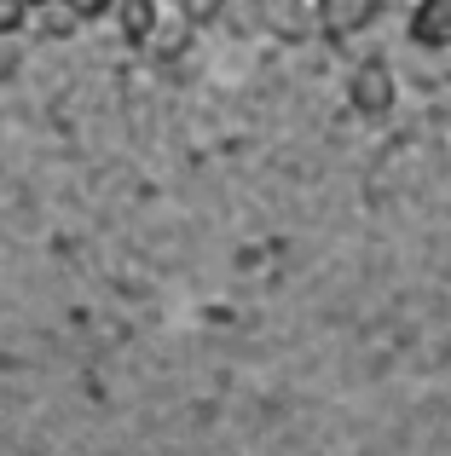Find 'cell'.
Instances as JSON below:
<instances>
[{"label":"cell","instance_id":"6da1fadb","mask_svg":"<svg viewBox=\"0 0 451 456\" xmlns=\"http://www.w3.org/2000/svg\"><path fill=\"white\" fill-rule=\"evenodd\" d=\"M376 12H382V0H318L313 6V23L324 41H353L359 29H371Z\"/></svg>","mask_w":451,"mask_h":456},{"label":"cell","instance_id":"7a4b0ae2","mask_svg":"<svg viewBox=\"0 0 451 456\" xmlns=\"http://www.w3.org/2000/svg\"><path fill=\"white\" fill-rule=\"evenodd\" d=\"M249 12L272 41H307L313 29V0H249Z\"/></svg>","mask_w":451,"mask_h":456},{"label":"cell","instance_id":"3957f363","mask_svg":"<svg viewBox=\"0 0 451 456\" xmlns=\"http://www.w3.org/2000/svg\"><path fill=\"white\" fill-rule=\"evenodd\" d=\"M348 99L359 116H388L394 110V76H388V64H359L348 81Z\"/></svg>","mask_w":451,"mask_h":456},{"label":"cell","instance_id":"277c9868","mask_svg":"<svg viewBox=\"0 0 451 456\" xmlns=\"http://www.w3.org/2000/svg\"><path fill=\"white\" fill-rule=\"evenodd\" d=\"M411 41L429 53H451V0H417L411 6Z\"/></svg>","mask_w":451,"mask_h":456},{"label":"cell","instance_id":"5b68a950","mask_svg":"<svg viewBox=\"0 0 451 456\" xmlns=\"http://www.w3.org/2000/svg\"><path fill=\"white\" fill-rule=\"evenodd\" d=\"M116 23H122V41L145 46L157 35V0H116Z\"/></svg>","mask_w":451,"mask_h":456},{"label":"cell","instance_id":"8992f818","mask_svg":"<svg viewBox=\"0 0 451 456\" xmlns=\"http://www.w3.org/2000/svg\"><path fill=\"white\" fill-rule=\"evenodd\" d=\"M29 23L46 35V41H70V35L81 29V18H76V6H70V0H41Z\"/></svg>","mask_w":451,"mask_h":456},{"label":"cell","instance_id":"52a82bcc","mask_svg":"<svg viewBox=\"0 0 451 456\" xmlns=\"http://www.w3.org/2000/svg\"><path fill=\"white\" fill-rule=\"evenodd\" d=\"M29 18H35V6H29V0H0V35L29 29Z\"/></svg>","mask_w":451,"mask_h":456},{"label":"cell","instance_id":"ba28073f","mask_svg":"<svg viewBox=\"0 0 451 456\" xmlns=\"http://www.w3.org/2000/svg\"><path fill=\"white\" fill-rule=\"evenodd\" d=\"M180 18H185V23H197V29H203V23L226 18V0H180Z\"/></svg>","mask_w":451,"mask_h":456},{"label":"cell","instance_id":"9c48e42d","mask_svg":"<svg viewBox=\"0 0 451 456\" xmlns=\"http://www.w3.org/2000/svg\"><path fill=\"white\" fill-rule=\"evenodd\" d=\"M70 6H76L81 23H99V18H111V12H116V0H70Z\"/></svg>","mask_w":451,"mask_h":456},{"label":"cell","instance_id":"30bf717a","mask_svg":"<svg viewBox=\"0 0 451 456\" xmlns=\"http://www.w3.org/2000/svg\"><path fill=\"white\" fill-rule=\"evenodd\" d=\"M29 6H41V0H29Z\"/></svg>","mask_w":451,"mask_h":456}]
</instances>
